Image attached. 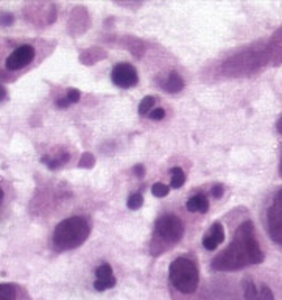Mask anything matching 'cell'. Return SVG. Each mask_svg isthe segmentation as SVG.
I'll return each mask as SVG.
<instances>
[{
	"label": "cell",
	"mask_w": 282,
	"mask_h": 300,
	"mask_svg": "<svg viewBox=\"0 0 282 300\" xmlns=\"http://www.w3.org/2000/svg\"><path fill=\"white\" fill-rule=\"evenodd\" d=\"M264 261V253L260 245L256 239L254 225L253 222H243L236 235H234L232 242L217 255L212 268L215 271H239L250 264H259Z\"/></svg>",
	"instance_id": "obj_1"
},
{
	"label": "cell",
	"mask_w": 282,
	"mask_h": 300,
	"mask_svg": "<svg viewBox=\"0 0 282 300\" xmlns=\"http://www.w3.org/2000/svg\"><path fill=\"white\" fill-rule=\"evenodd\" d=\"M90 233V225L81 216H72L60 222L53 232V245L57 250H72L80 247Z\"/></svg>",
	"instance_id": "obj_2"
},
{
	"label": "cell",
	"mask_w": 282,
	"mask_h": 300,
	"mask_svg": "<svg viewBox=\"0 0 282 300\" xmlns=\"http://www.w3.org/2000/svg\"><path fill=\"white\" fill-rule=\"evenodd\" d=\"M168 275L172 285L179 292L191 294L198 288V281H200L198 268L194 261L187 258H176L175 261H172Z\"/></svg>",
	"instance_id": "obj_3"
},
{
	"label": "cell",
	"mask_w": 282,
	"mask_h": 300,
	"mask_svg": "<svg viewBox=\"0 0 282 300\" xmlns=\"http://www.w3.org/2000/svg\"><path fill=\"white\" fill-rule=\"evenodd\" d=\"M267 230L270 238L282 245V188L273 196L267 208Z\"/></svg>",
	"instance_id": "obj_4"
},
{
	"label": "cell",
	"mask_w": 282,
	"mask_h": 300,
	"mask_svg": "<svg viewBox=\"0 0 282 300\" xmlns=\"http://www.w3.org/2000/svg\"><path fill=\"white\" fill-rule=\"evenodd\" d=\"M155 228L162 239L170 242H178L184 235V225L181 219L175 216V214H164V216H161L156 221Z\"/></svg>",
	"instance_id": "obj_5"
},
{
	"label": "cell",
	"mask_w": 282,
	"mask_h": 300,
	"mask_svg": "<svg viewBox=\"0 0 282 300\" xmlns=\"http://www.w3.org/2000/svg\"><path fill=\"white\" fill-rule=\"evenodd\" d=\"M111 80H112V83L116 84V86L128 90V88L136 86L137 81H139V75H137V70L131 64L120 63L112 69Z\"/></svg>",
	"instance_id": "obj_6"
},
{
	"label": "cell",
	"mask_w": 282,
	"mask_h": 300,
	"mask_svg": "<svg viewBox=\"0 0 282 300\" xmlns=\"http://www.w3.org/2000/svg\"><path fill=\"white\" fill-rule=\"evenodd\" d=\"M34 60V49L28 44H24L21 47H17L5 61V66L8 70H19L22 67H25L27 64H30Z\"/></svg>",
	"instance_id": "obj_7"
},
{
	"label": "cell",
	"mask_w": 282,
	"mask_h": 300,
	"mask_svg": "<svg viewBox=\"0 0 282 300\" xmlns=\"http://www.w3.org/2000/svg\"><path fill=\"white\" fill-rule=\"evenodd\" d=\"M96 281H93V288L97 291H106L116 286V277L112 272V268L108 263H103L102 266L97 268L96 271Z\"/></svg>",
	"instance_id": "obj_8"
},
{
	"label": "cell",
	"mask_w": 282,
	"mask_h": 300,
	"mask_svg": "<svg viewBox=\"0 0 282 300\" xmlns=\"http://www.w3.org/2000/svg\"><path fill=\"white\" fill-rule=\"evenodd\" d=\"M223 241H224V228L220 222H215L212 224L211 230L206 233L203 239V247L206 250H215Z\"/></svg>",
	"instance_id": "obj_9"
},
{
	"label": "cell",
	"mask_w": 282,
	"mask_h": 300,
	"mask_svg": "<svg viewBox=\"0 0 282 300\" xmlns=\"http://www.w3.org/2000/svg\"><path fill=\"white\" fill-rule=\"evenodd\" d=\"M185 208L191 213H206L209 209V200L206 199L204 194H197L187 200Z\"/></svg>",
	"instance_id": "obj_10"
},
{
	"label": "cell",
	"mask_w": 282,
	"mask_h": 300,
	"mask_svg": "<svg viewBox=\"0 0 282 300\" xmlns=\"http://www.w3.org/2000/svg\"><path fill=\"white\" fill-rule=\"evenodd\" d=\"M162 86H164V90H165L167 93L175 94V93H179V91L184 88V80L181 78L179 74L172 72V74L167 75V78H165V81H164Z\"/></svg>",
	"instance_id": "obj_11"
},
{
	"label": "cell",
	"mask_w": 282,
	"mask_h": 300,
	"mask_svg": "<svg viewBox=\"0 0 282 300\" xmlns=\"http://www.w3.org/2000/svg\"><path fill=\"white\" fill-rule=\"evenodd\" d=\"M0 300H17V286L13 283H0Z\"/></svg>",
	"instance_id": "obj_12"
},
{
	"label": "cell",
	"mask_w": 282,
	"mask_h": 300,
	"mask_svg": "<svg viewBox=\"0 0 282 300\" xmlns=\"http://www.w3.org/2000/svg\"><path fill=\"white\" fill-rule=\"evenodd\" d=\"M185 183V175H184V170L181 167H173L172 169V182H170V186L178 189L181 188L182 185Z\"/></svg>",
	"instance_id": "obj_13"
},
{
	"label": "cell",
	"mask_w": 282,
	"mask_h": 300,
	"mask_svg": "<svg viewBox=\"0 0 282 300\" xmlns=\"http://www.w3.org/2000/svg\"><path fill=\"white\" fill-rule=\"evenodd\" d=\"M67 161H69V155H67V153L61 155L60 158H50V156H44V158H42V163L47 164V167L52 169V170L61 167V166H63L64 163H67Z\"/></svg>",
	"instance_id": "obj_14"
},
{
	"label": "cell",
	"mask_w": 282,
	"mask_h": 300,
	"mask_svg": "<svg viewBox=\"0 0 282 300\" xmlns=\"http://www.w3.org/2000/svg\"><path fill=\"white\" fill-rule=\"evenodd\" d=\"M243 295L247 300H257V286L251 280L243 281Z\"/></svg>",
	"instance_id": "obj_15"
},
{
	"label": "cell",
	"mask_w": 282,
	"mask_h": 300,
	"mask_svg": "<svg viewBox=\"0 0 282 300\" xmlns=\"http://www.w3.org/2000/svg\"><path fill=\"white\" fill-rule=\"evenodd\" d=\"M155 102H156V99L155 97H152V96H147V97H144L142 100H140V105H139V113L140 114H150L152 113V110H153V105H155Z\"/></svg>",
	"instance_id": "obj_16"
},
{
	"label": "cell",
	"mask_w": 282,
	"mask_h": 300,
	"mask_svg": "<svg viewBox=\"0 0 282 300\" xmlns=\"http://www.w3.org/2000/svg\"><path fill=\"white\" fill-rule=\"evenodd\" d=\"M142 203H144V197H142V194H140V192L131 194L128 197V202H126L129 209H139L140 206H142Z\"/></svg>",
	"instance_id": "obj_17"
},
{
	"label": "cell",
	"mask_w": 282,
	"mask_h": 300,
	"mask_svg": "<svg viewBox=\"0 0 282 300\" xmlns=\"http://www.w3.org/2000/svg\"><path fill=\"white\" fill-rule=\"evenodd\" d=\"M257 300H274V295L267 285L257 288Z\"/></svg>",
	"instance_id": "obj_18"
},
{
	"label": "cell",
	"mask_w": 282,
	"mask_h": 300,
	"mask_svg": "<svg viewBox=\"0 0 282 300\" xmlns=\"http://www.w3.org/2000/svg\"><path fill=\"white\" fill-rule=\"evenodd\" d=\"M168 191H170V188L167 186V185H164V183H156V185H153V188H152V192H153V196L155 197H165L167 194H168Z\"/></svg>",
	"instance_id": "obj_19"
},
{
	"label": "cell",
	"mask_w": 282,
	"mask_h": 300,
	"mask_svg": "<svg viewBox=\"0 0 282 300\" xmlns=\"http://www.w3.org/2000/svg\"><path fill=\"white\" fill-rule=\"evenodd\" d=\"M14 22V16L11 13H2L0 14V25L2 27H8Z\"/></svg>",
	"instance_id": "obj_20"
},
{
	"label": "cell",
	"mask_w": 282,
	"mask_h": 300,
	"mask_svg": "<svg viewBox=\"0 0 282 300\" xmlns=\"http://www.w3.org/2000/svg\"><path fill=\"white\" fill-rule=\"evenodd\" d=\"M93 156L90 155V153H84L83 156H81V161H80V166L81 167H92L93 166Z\"/></svg>",
	"instance_id": "obj_21"
},
{
	"label": "cell",
	"mask_w": 282,
	"mask_h": 300,
	"mask_svg": "<svg viewBox=\"0 0 282 300\" xmlns=\"http://www.w3.org/2000/svg\"><path fill=\"white\" fill-rule=\"evenodd\" d=\"M148 117H150L152 120H161V119L165 117V111H164L162 108H156V110H153V111L148 114Z\"/></svg>",
	"instance_id": "obj_22"
},
{
	"label": "cell",
	"mask_w": 282,
	"mask_h": 300,
	"mask_svg": "<svg viewBox=\"0 0 282 300\" xmlns=\"http://www.w3.org/2000/svg\"><path fill=\"white\" fill-rule=\"evenodd\" d=\"M80 97H81V94H80V91H77V90H70V91L67 93V100H69L70 103H77V102L80 100Z\"/></svg>",
	"instance_id": "obj_23"
},
{
	"label": "cell",
	"mask_w": 282,
	"mask_h": 300,
	"mask_svg": "<svg viewBox=\"0 0 282 300\" xmlns=\"http://www.w3.org/2000/svg\"><path fill=\"white\" fill-rule=\"evenodd\" d=\"M223 192H224V189H223L221 185H217V186H214V189H212V194H214L215 199H221V197H223Z\"/></svg>",
	"instance_id": "obj_24"
},
{
	"label": "cell",
	"mask_w": 282,
	"mask_h": 300,
	"mask_svg": "<svg viewBox=\"0 0 282 300\" xmlns=\"http://www.w3.org/2000/svg\"><path fill=\"white\" fill-rule=\"evenodd\" d=\"M134 174L137 175V177H144V174H145V169H144V166H140V164H137V166H134Z\"/></svg>",
	"instance_id": "obj_25"
},
{
	"label": "cell",
	"mask_w": 282,
	"mask_h": 300,
	"mask_svg": "<svg viewBox=\"0 0 282 300\" xmlns=\"http://www.w3.org/2000/svg\"><path fill=\"white\" fill-rule=\"evenodd\" d=\"M70 105V102L67 100V97H63V99H58L57 100V107L58 108H67Z\"/></svg>",
	"instance_id": "obj_26"
},
{
	"label": "cell",
	"mask_w": 282,
	"mask_h": 300,
	"mask_svg": "<svg viewBox=\"0 0 282 300\" xmlns=\"http://www.w3.org/2000/svg\"><path fill=\"white\" fill-rule=\"evenodd\" d=\"M5 97H7V90L2 86V84H0V102L5 100Z\"/></svg>",
	"instance_id": "obj_27"
},
{
	"label": "cell",
	"mask_w": 282,
	"mask_h": 300,
	"mask_svg": "<svg viewBox=\"0 0 282 300\" xmlns=\"http://www.w3.org/2000/svg\"><path fill=\"white\" fill-rule=\"evenodd\" d=\"M276 128H277V132H279V133L282 135V117H280V119L277 120V123H276Z\"/></svg>",
	"instance_id": "obj_28"
},
{
	"label": "cell",
	"mask_w": 282,
	"mask_h": 300,
	"mask_svg": "<svg viewBox=\"0 0 282 300\" xmlns=\"http://www.w3.org/2000/svg\"><path fill=\"white\" fill-rule=\"evenodd\" d=\"M4 197H5V192H4L2 186H0V202H2V200H4Z\"/></svg>",
	"instance_id": "obj_29"
},
{
	"label": "cell",
	"mask_w": 282,
	"mask_h": 300,
	"mask_svg": "<svg viewBox=\"0 0 282 300\" xmlns=\"http://www.w3.org/2000/svg\"><path fill=\"white\" fill-rule=\"evenodd\" d=\"M280 175H282V161H280Z\"/></svg>",
	"instance_id": "obj_30"
}]
</instances>
